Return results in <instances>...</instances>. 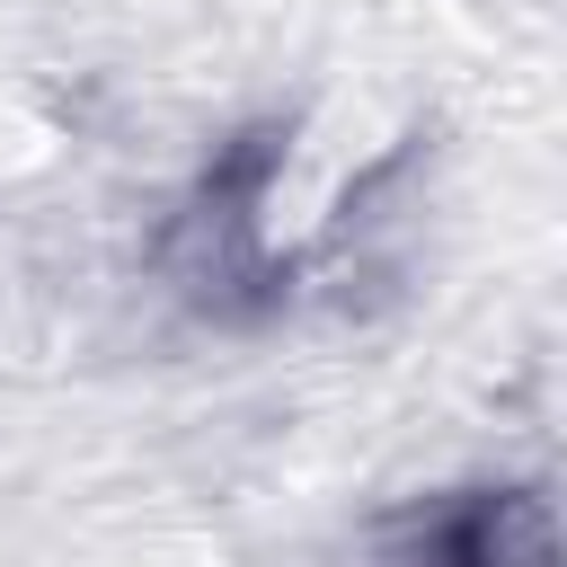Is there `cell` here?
I'll return each mask as SVG.
<instances>
[{
	"label": "cell",
	"instance_id": "6da1fadb",
	"mask_svg": "<svg viewBox=\"0 0 567 567\" xmlns=\"http://www.w3.org/2000/svg\"><path fill=\"white\" fill-rule=\"evenodd\" d=\"M354 567H558V523L540 487H461L381 523Z\"/></svg>",
	"mask_w": 567,
	"mask_h": 567
}]
</instances>
